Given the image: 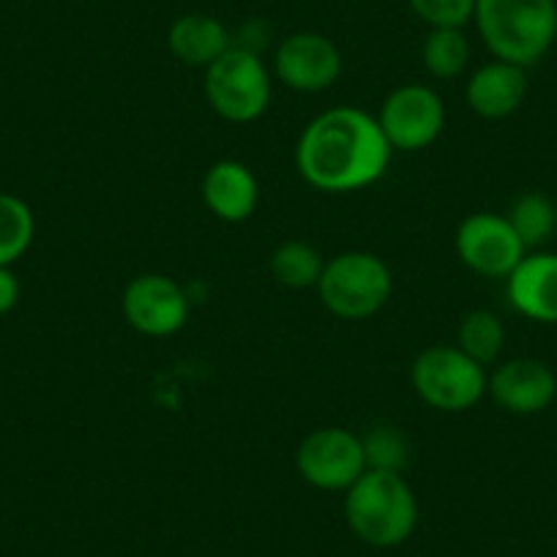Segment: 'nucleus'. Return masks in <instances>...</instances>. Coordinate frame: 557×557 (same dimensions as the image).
<instances>
[{"mask_svg":"<svg viewBox=\"0 0 557 557\" xmlns=\"http://www.w3.org/2000/svg\"><path fill=\"white\" fill-rule=\"evenodd\" d=\"M377 117L358 107H331L307 123L296 146V168L312 189L347 195L377 184L391 164Z\"/></svg>","mask_w":557,"mask_h":557,"instance_id":"nucleus-1","label":"nucleus"},{"mask_svg":"<svg viewBox=\"0 0 557 557\" xmlns=\"http://www.w3.org/2000/svg\"><path fill=\"white\" fill-rule=\"evenodd\" d=\"M473 23L495 61L530 69L557 39V0H475Z\"/></svg>","mask_w":557,"mask_h":557,"instance_id":"nucleus-2","label":"nucleus"},{"mask_svg":"<svg viewBox=\"0 0 557 557\" xmlns=\"http://www.w3.org/2000/svg\"><path fill=\"white\" fill-rule=\"evenodd\" d=\"M345 519L363 544L374 549L399 546L416 533V492L401 473L367 470L345 492Z\"/></svg>","mask_w":557,"mask_h":557,"instance_id":"nucleus-3","label":"nucleus"},{"mask_svg":"<svg viewBox=\"0 0 557 557\" xmlns=\"http://www.w3.org/2000/svg\"><path fill=\"white\" fill-rule=\"evenodd\" d=\"M314 290L334 318L367 320L391 301L394 276L377 255L350 249L325 260L323 276Z\"/></svg>","mask_w":557,"mask_h":557,"instance_id":"nucleus-4","label":"nucleus"},{"mask_svg":"<svg viewBox=\"0 0 557 557\" xmlns=\"http://www.w3.org/2000/svg\"><path fill=\"white\" fill-rule=\"evenodd\" d=\"M202 90L222 121L251 123L271 104V72L257 52L233 45L206 69Z\"/></svg>","mask_w":557,"mask_h":557,"instance_id":"nucleus-5","label":"nucleus"},{"mask_svg":"<svg viewBox=\"0 0 557 557\" xmlns=\"http://www.w3.org/2000/svg\"><path fill=\"white\" fill-rule=\"evenodd\" d=\"M410 380L424 405L441 412H465L486 396V369L457 345H432L416 356Z\"/></svg>","mask_w":557,"mask_h":557,"instance_id":"nucleus-6","label":"nucleus"},{"mask_svg":"<svg viewBox=\"0 0 557 557\" xmlns=\"http://www.w3.org/2000/svg\"><path fill=\"white\" fill-rule=\"evenodd\" d=\"M374 117L394 151L412 153L435 146L446 126V107L430 85L407 83L385 96Z\"/></svg>","mask_w":557,"mask_h":557,"instance_id":"nucleus-7","label":"nucleus"},{"mask_svg":"<svg viewBox=\"0 0 557 557\" xmlns=\"http://www.w3.org/2000/svg\"><path fill=\"white\" fill-rule=\"evenodd\" d=\"M296 468L298 475L314 490L347 492L367 473L361 435L345 426L309 432L296 451Z\"/></svg>","mask_w":557,"mask_h":557,"instance_id":"nucleus-8","label":"nucleus"},{"mask_svg":"<svg viewBox=\"0 0 557 557\" xmlns=\"http://www.w3.org/2000/svg\"><path fill=\"white\" fill-rule=\"evenodd\" d=\"M123 318L137 334L164 339L178 334L191 312L189 296L175 278L164 273H139L126 285L121 298Z\"/></svg>","mask_w":557,"mask_h":557,"instance_id":"nucleus-9","label":"nucleus"},{"mask_svg":"<svg viewBox=\"0 0 557 557\" xmlns=\"http://www.w3.org/2000/svg\"><path fill=\"white\" fill-rule=\"evenodd\" d=\"M454 244L465 268L486 278H508V273L528 255L508 219L492 211L465 216L454 235Z\"/></svg>","mask_w":557,"mask_h":557,"instance_id":"nucleus-10","label":"nucleus"},{"mask_svg":"<svg viewBox=\"0 0 557 557\" xmlns=\"http://www.w3.org/2000/svg\"><path fill=\"white\" fill-rule=\"evenodd\" d=\"M342 52L318 30H298L282 39L273 55L278 83L296 94H323L342 77Z\"/></svg>","mask_w":557,"mask_h":557,"instance_id":"nucleus-11","label":"nucleus"},{"mask_svg":"<svg viewBox=\"0 0 557 557\" xmlns=\"http://www.w3.org/2000/svg\"><path fill=\"white\" fill-rule=\"evenodd\" d=\"M486 394L511 416H539L555 401L557 377L539 358H511L486 380Z\"/></svg>","mask_w":557,"mask_h":557,"instance_id":"nucleus-12","label":"nucleus"},{"mask_svg":"<svg viewBox=\"0 0 557 557\" xmlns=\"http://www.w3.org/2000/svg\"><path fill=\"white\" fill-rule=\"evenodd\" d=\"M508 301L535 323H557V255L533 251L508 273Z\"/></svg>","mask_w":557,"mask_h":557,"instance_id":"nucleus-13","label":"nucleus"},{"mask_svg":"<svg viewBox=\"0 0 557 557\" xmlns=\"http://www.w3.org/2000/svg\"><path fill=\"white\" fill-rule=\"evenodd\" d=\"M200 195L213 216L227 224H240L251 219L260 206V181L244 162L222 159L202 175Z\"/></svg>","mask_w":557,"mask_h":557,"instance_id":"nucleus-14","label":"nucleus"},{"mask_svg":"<svg viewBox=\"0 0 557 557\" xmlns=\"http://www.w3.org/2000/svg\"><path fill=\"white\" fill-rule=\"evenodd\" d=\"M528 69L506 61H492L475 69L465 85V101L484 121H503L524 104Z\"/></svg>","mask_w":557,"mask_h":557,"instance_id":"nucleus-15","label":"nucleus"},{"mask_svg":"<svg viewBox=\"0 0 557 557\" xmlns=\"http://www.w3.org/2000/svg\"><path fill=\"white\" fill-rule=\"evenodd\" d=\"M168 47L175 61L206 72L213 61H219L233 47V34H230L222 20L211 17V14L191 12L181 14L170 25Z\"/></svg>","mask_w":557,"mask_h":557,"instance_id":"nucleus-16","label":"nucleus"},{"mask_svg":"<svg viewBox=\"0 0 557 557\" xmlns=\"http://www.w3.org/2000/svg\"><path fill=\"white\" fill-rule=\"evenodd\" d=\"M271 276L276 278L282 287H290V290H309V287H318L320 276H323L325 260L312 244L307 240H285L271 251Z\"/></svg>","mask_w":557,"mask_h":557,"instance_id":"nucleus-17","label":"nucleus"},{"mask_svg":"<svg viewBox=\"0 0 557 557\" xmlns=\"http://www.w3.org/2000/svg\"><path fill=\"white\" fill-rule=\"evenodd\" d=\"M457 347L486 369L500 358L503 347H506V325L490 309H473L459 323Z\"/></svg>","mask_w":557,"mask_h":557,"instance_id":"nucleus-18","label":"nucleus"},{"mask_svg":"<svg viewBox=\"0 0 557 557\" xmlns=\"http://www.w3.org/2000/svg\"><path fill=\"white\" fill-rule=\"evenodd\" d=\"M421 63L435 79H457L470 63V41L465 28H430L421 45Z\"/></svg>","mask_w":557,"mask_h":557,"instance_id":"nucleus-19","label":"nucleus"},{"mask_svg":"<svg viewBox=\"0 0 557 557\" xmlns=\"http://www.w3.org/2000/svg\"><path fill=\"white\" fill-rule=\"evenodd\" d=\"M508 224L513 227V233L519 235V240L524 244V249H535V246L546 244L552 238V233L557 230V208L541 191H524L517 200L511 202L506 213Z\"/></svg>","mask_w":557,"mask_h":557,"instance_id":"nucleus-20","label":"nucleus"},{"mask_svg":"<svg viewBox=\"0 0 557 557\" xmlns=\"http://www.w3.org/2000/svg\"><path fill=\"white\" fill-rule=\"evenodd\" d=\"M34 235L36 219L28 202L0 191V265L12 268L30 249Z\"/></svg>","mask_w":557,"mask_h":557,"instance_id":"nucleus-21","label":"nucleus"},{"mask_svg":"<svg viewBox=\"0 0 557 557\" xmlns=\"http://www.w3.org/2000/svg\"><path fill=\"white\" fill-rule=\"evenodd\" d=\"M367 470L380 473H401L410 465V441L394 424H374L361 435Z\"/></svg>","mask_w":557,"mask_h":557,"instance_id":"nucleus-22","label":"nucleus"},{"mask_svg":"<svg viewBox=\"0 0 557 557\" xmlns=\"http://www.w3.org/2000/svg\"><path fill=\"white\" fill-rule=\"evenodd\" d=\"M421 23L430 28H465L473 23L475 0H407Z\"/></svg>","mask_w":557,"mask_h":557,"instance_id":"nucleus-23","label":"nucleus"},{"mask_svg":"<svg viewBox=\"0 0 557 557\" xmlns=\"http://www.w3.org/2000/svg\"><path fill=\"white\" fill-rule=\"evenodd\" d=\"M20 301V282L9 265H0V314H9Z\"/></svg>","mask_w":557,"mask_h":557,"instance_id":"nucleus-24","label":"nucleus"}]
</instances>
